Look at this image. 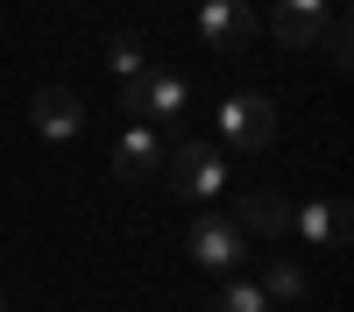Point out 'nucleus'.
Wrapping results in <instances>:
<instances>
[{
    "label": "nucleus",
    "instance_id": "9d476101",
    "mask_svg": "<svg viewBox=\"0 0 354 312\" xmlns=\"http://www.w3.org/2000/svg\"><path fill=\"white\" fill-rule=\"evenodd\" d=\"M270 28H277V43H283V50H312V43H319V28H326V0H277Z\"/></svg>",
    "mask_w": 354,
    "mask_h": 312
},
{
    "label": "nucleus",
    "instance_id": "0eeeda50",
    "mask_svg": "<svg viewBox=\"0 0 354 312\" xmlns=\"http://www.w3.org/2000/svg\"><path fill=\"white\" fill-rule=\"evenodd\" d=\"M192 255H198V270H234L248 255V235L234 220H213V213H198V227H192Z\"/></svg>",
    "mask_w": 354,
    "mask_h": 312
},
{
    "label": "nucleus",
    "instance_id": "7ed1b4c3",
    "mask_svg": "<svg viewBox=\"0 0 354 312\" xmlns=\"http://www.w3.org/2000/svg\"><path fill=\"white\" fill-rule=\"evenodd\" d=\"M220 135L234 149H262V142L277 135V100L270 93H227L220 100Z\"/></svg>",
    "mask_w": 354,
    "mask_h": 312
},
{
    "label": "nucleus",
    "instance_id": "f257e3e1",
    "mask_svg": "<svg viewBox=\"0 0 354 312\" xmlns=\"http://www.w3.org/2000/svg\"><path fill=\"white\" fill-rule=\"evenodd\" d=\"M185 100H192V85L177 71H135V78H121V107L135 113V121H149L156 135H170L177 121H185Z\"/></svg>",
    "mask_w": 354,
    "mask_h": 312
},
{
    "label": "nucleus",
    "instance_id": "f03ea898",
    "mask_svg": "<svg viewBox=\"0 0 354 312\" xmlns=\"http://www.w3.org/2000/svg\"><path fill=\"white\" fill-rule=\"evenodd\" d=\"M163 178H170L177 199H213L227 185V170H220V156L205 142H177V149H163Z\"/></svg>",
    "mask_w": 354,
    "mask_h": 312
},
{
    "label": "nucleus",
    "instance_id": "f8f14e48",
    "mask_svg": "<svg viewBox=\"0 0 354 312\" xmlns=\"http://www.w3.org/2000/svg\"><path fill=\"white\" fill-rule=\"evenodd\" d=\"M106 64H113V78H135L142 71V36L113 28V36H106Z\"/></svg>",
    "mask_w": 354,
    "mask_h": 312
},
{
    "label": "nucleus",
    "instance_id": "ddd939ff",
    "mask_svg": "<svg viewBox=\"0 0 354 312\" xmlns=\"http://www.w3.org/2000/svg\"><path fill=\"white\" fill-rule=\"evenodd\" d=\"M319 36H326L333 64H347V8H340V0H326V28H319Z\"/></svg>",
    "mask_w": 354,
    "mask_h": 312
},
{
    "label": "nucleus",
    "instance_id": "423d86ee",
    "mask_svg": "<svg viewBox=\"0 0 354 312\" xmlns=\"http://www.w3.org/2000/svg\"><path fill=\"white\" fill-rule=\"evenodd\" d=\"M156 170H163V135L149 121H128V135L113 142V178L121 185H149Z\"/></svg>",
    "mask_w": 354,
    "mask_h": 312
},
{
    "label": "nucleus",
    "instance_id": "1a4fd4ad",
    "mask_svg": "<svg viewBox=\"0 0 354 312\" xmlns=\"http://www.w3.org/2000/svg\"><path fill=\"white\" fill-rule=\"evenodd\" d=\"M290 227L312 241V248H347V227H354V213L340 206V199H312V206H298L290 213Z\"/></svg>",
    "mask_w": 354,
    "mask_h": 312
},
{
    "label": "nucleus",
    "instance_id": "6e6552de",
    "mask_svg": "<svg viewBox=\"0 0 354 312\" xmlns=\"http://www.w3.org/2000/svg\"><path fill=\"white\" fill-rule=\"evenodd\" d=\"M234 227H241V235H262V241H283L290 235V199L283 192H241Z\"/></svg>",
    "mask_w": 354,
    "mask_h": 312
},
{
    "label": "nucleus",
    "instance_id": "9b49d317",
    "mask_svg": "<svg viewBox=\"0 0 354 312\" xmlns=\"http://www.w3.org/2000/svg\"><path fill=\"white\" fill-rule=\"evenodd\" d=\"M255 291H262V298H298V291H305V270L290 263V255H277V263L262 270V284H255Z\"/></svg>",
    "mask_w": 354,
    "mask_h": 312
},
{
    "label": "nucleus",
    "instance_id": "39448f33",
    "mask_svg": "<svg viewBox=\"0 0 354 312\" xmlns=\"http://www.w3.org/2000/svg\"><path fill=\"white\" fill-rule=\"evenodd\" d=\"M28 121H36L43 142H71V135H85V100L71 85H43V93L28 100Z\"/></svg>",
    "mask_w": 354,
    "mask_h": 312
},
{
    "label": "nucleus",
    "instance_id": "4468645a",
    "mask_svg": "<svg viewBox=\"0 0 354 312\" xmlns=\"http://www.w3.org/2000/svg\"><path fill=\"white\" fill-rule=\"evenodd\" d=\"M213 312H270V298H262L255 284H227V298H220Z\"/></svg>",
    "mask_w": 354,
    "mask_h": 312
},
{
    "label": "nucleus",
    "instance_id": "20e7f679",
    "mask_svg": "<svg viewBox=\"0 0 354 312\" xmlns=\"http://www.w3.org/2000/svg\"><path fill=\"white\" fill-rule=\"evenodd\" d=\"M198 28L213 50H248L255 43V0H198Z\"/></svg>",
    "mask_w": 354,
    "mask_h": 312
},
{
    "label": "nucleus",
    "instance_id": "2eb2a0df",
    "mask_svg": "<svg viewBox=\"0 0 354 312\" xmlns=\"http://www.w3.org/2000/svg\"><path fill=\"white\" fill-rule=\"evenodd\" d=\"M0 312H8V291H0Z\"/></svg>",
    "mask_w": 354,
    "mask_h": 312
}]
</instances>
